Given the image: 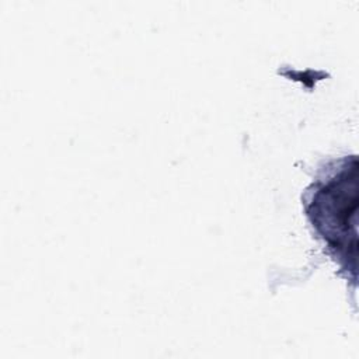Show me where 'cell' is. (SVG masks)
I'll return each instance as SVG.
<instances>
[{
  "mask_svg": "<svg viewBox=\"0 0 359 359\" xmlns=\"http://www.w3.org/2000/svg\"><path fill=\"white\" fill-rule=\"evenodd\" d=\"M356 163L351 171L344 168L337 177L318 188L309 206V216L330 247L348 257V247L356 251L349 243V236L356 238L355 213L358 205Z\"/></svg>",
  "mask_w": 359,
  "mask_h": 359,
  "instance_id": "1",
  "label": "cell"
}]
</instances>
